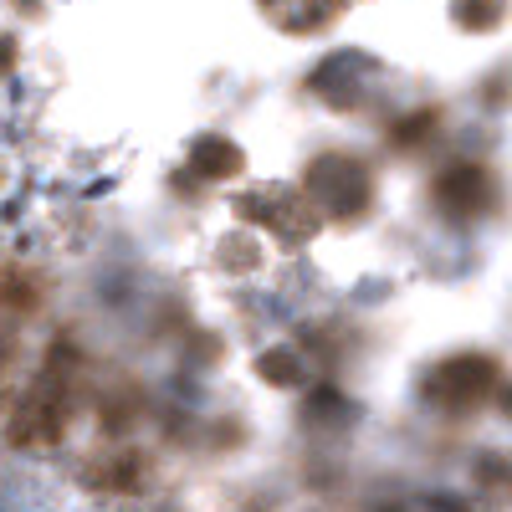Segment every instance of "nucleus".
Listing matches in <instances>:
<instances>
[{
  "label": "nucleus",
  "mask_w": 512,
  "mask_h": 512,
  "mask_svg": "<svg viewBox=\"0 0 512 512\" xmlns=\"http://www.w3.org/2000/svg\"><path fill=\"white\" fill-rule=\"evenodd\" d=\"M374 200V180H369V164L354 154H318L308 164V205L323 210V216L338 221H354L364 216Z\"/></svg>",
  "instance_id": "obj_1"
},
{
  "label": "nucleus",
  "mask_w": 512,
  "mask_h": 512,
  "mask_svg": "<svg viewBox=\"0 0 512 512\" xmlns=\"http://www.w3.org/2000/svg\"><path fill=\"white\" fill-rule=\"evenodd\" d=\"M497 390V364L487 354H451L446 364L431 369V384H425V395L431 405H441L446 415H472L482 410V400Z\"/></svg>",
  "instance_id": "obj_2"
},
{
  "label": "nucleus",
  "mask_w": 512,
  "mask_h": 512,
  "mask_svg": "<svg viewBox=\"0 0 512 512\" xmlns=\"http://www.w3.org/2000/svg\"><path fill=\"white\" fill-rule=\"evenodd\" d=\"M241 216H251V221L272 226L282 241H303V236L318 226V210L308 205V195L282 190V185H262V190L241 195Z\"/></svg>",
  "instance_id": "obj_3"
},
{
  "label": "nucleus",
  "mask_w": 512,
  "mask_h": 512,
  "mask_svg": "<svg viewBox=\"0 0 512 512\" xmlns=\"http://www.w3.org/2000/svg\"><path fill=\"white\" fill-rule=\"evenodd\" d=\"M67 425V395L57 374H41L36 390L21 400V425H16V441H31V446H52Z\"/></svg>",
  "instance_id": "obj_4"
},
{
  "label": "nucleus",
  "mask_w": 512,
  "mask_h": 512,
  "mask_svg": "<svg viewBox=\"0 0 512 512\" xmlns=\"http://www.w3.org/2000/svg\"><path fill=\"white\" fill-rule=\"evenodd\" d=\"M436 200L451 210V216H482L492 205V175L482 164H451L436 180Z\"/></svg>",
  "instance_id": "obj_5"
},
{
  "label": "nucleus",
  "mask_w": 512,
  "mask_h": 512,
  "mask_svg": "<svg viewBox=\"0 0 512 512\" xmlns=\"http://www.w3.org/2000/svg\"><path fill=\"white\" fill-rule=\"evenodd\" d=\"M344 6H354V0H262L267 21L287 36H313V31L333 26L344 16Z\"/></svg>",
  "instance_id": "obj_6"
},
{
  "label": "nucleus",
  "mask_w": 512,
  "mask_h": 512,
  "mask_svg": "<svg viewBox=\"0 0 512 512\" xmlns=\"http://www.w3.org/2000/svg\"><path fill=\"white\" fill-rule=\"evenodd\" d=\"M190 169L200 180H231V175H241V149L231 139H200L190 149Z\"/></svg>",
  "instance_id": "obj_7"
},
{
  "label": "nucleus",
  "mask_w": 512,
  "mask_h": 512,
  "mask_svg": "<svg viewBox=\"0 0 512 512\" xmlns=\"http://www.w3.org/2000/svg\"><path fill=\"white\" fill-rule=\"evenodd\" d=\"M262 374H277V384H297V379H303V364H297V359L282 349V354L262 359Z\"/></svg>",
  "instance_id": "obj_8"
},
{
  "label": "nucleus",
  "mask_w": 512,
  "mask_h": 512,
  "mask_svg": "<svg viewBox=\"0 0 512 512\" xmlns=\"http://www.w3.org/2000/svg\"><path fill=\"white\" fill-rule=\"evenodd\" d=\"M11 364H16V349H11V338L0 333V390H6V379H11Z\"/></svg>",
  "instance_id": "obj_9"
},
{
  "label": "nucleus",
  "mask_w": 512,
  "mask_h": 512,
  "mask_svg": "<svg viewBox=\"0 0 512 512\" xmlns=\"http://www.w3.org/2000/svg\"><path fill=\"white\" fill-rule=\"evenodd\" d=\"M11 62H16V41L0 36V72H11Z\"/></svg>",
  "instance_id": "obj_10"
}]
</instances>
